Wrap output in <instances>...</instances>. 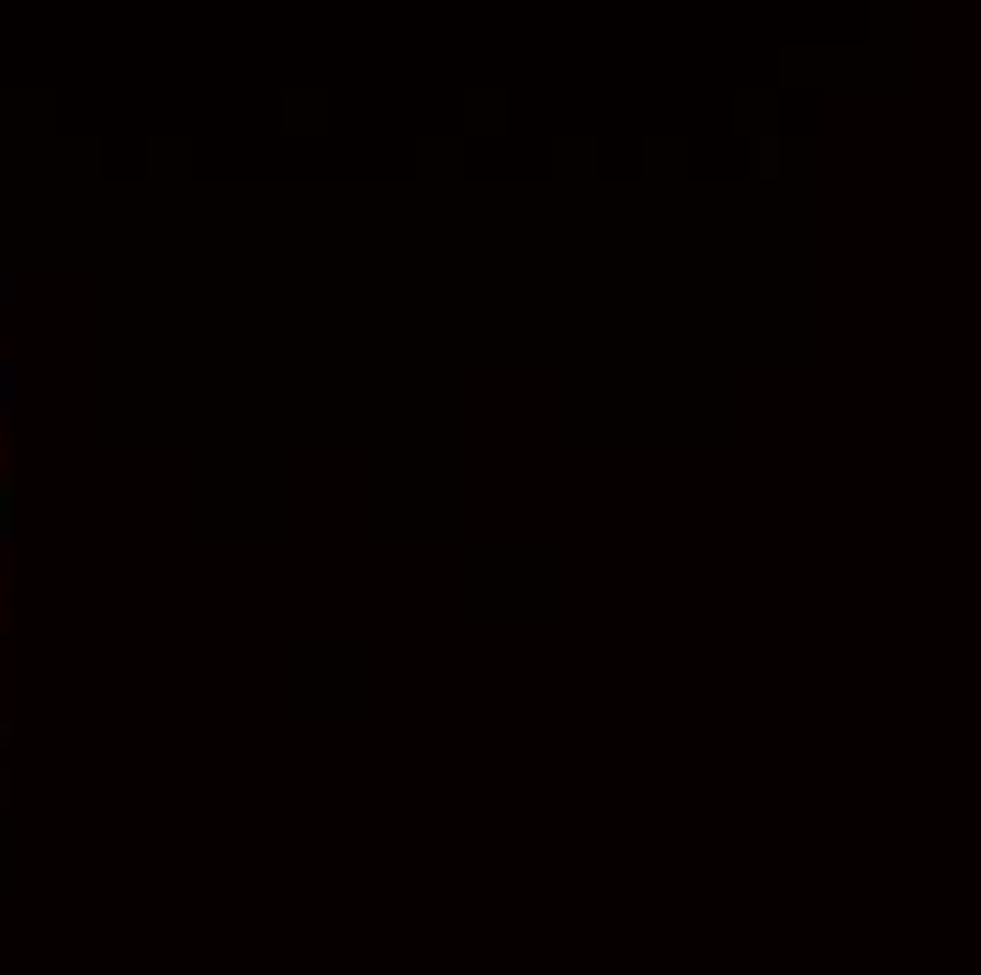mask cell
<instances>
[{
  "label": "cell",
  "mask_w": 981,
  "mask_h": 975,
  "mask_svg": "<svg viewBox=\"0 0 981 975\" xmlns=\"http://www.w3.org/2000/svg\"><path fill=\"white\" fill-rule=\"evenodd\" d=\"M18 536V519H12V491L0 485V541H12Z\"/></svg>",
  "instance_id": "7a4b0ae2"
},
{
  "label": "cell",
  "mask_w": 981,
  "mask_h": 975,
  "mask_svg": "<svg viewBox=\"0 0 981 975\" xmlns=\"http://www.w3.org/2000/svg\"><path fill=\"white\" fill-rule=\"evenodd\" d=\"M18 401V367H12V355H0V412H12Z\"/></svg>",
  "instance_id": "6da1fadb"
},
{
  "label": "cell",
  "mask_w": 981,
  "mask_h": 975,
  "mask_svg": "<svg viewBox=\"0 0 981 975\" xmlns=\"http://www.w3.org/2000/svg\"><path fill=\"white\" fill-rule=\"evenodd\" d=\"M7 739H12V727H7V722H0V745H7Z\"/></svg>",
  "instance_id": "3957f363"
}]
</instances>
